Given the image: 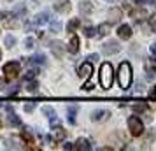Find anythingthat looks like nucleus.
Instances as JSON below:
<instances>
[{
    "label": "nucleus",
    "instance_id": "nucleus-20",
    "mask_svg": "<svg viewBox=\"0 0 156 151\" xmlns=\"http://www.w3.org/2000/svg\"><path fill=\"white\" fill-rule=\"evenodd\" d=\"M5 148H7V149H18L20 146H18V141H16V139L7 137V139H5Z\"/></svg>",
    "mask_w": 156,
    "mask_h": 151
},
{
    "label": "nucleus",
    "instance_id": "nucleus-24",
    "mask_svg": "<svg viewBox=\"0 0 156 151\" xmlns=\"http://www.w3.org/2000/svg\"><path fill=\"white\" fill-rule=\"evenodd\" d=\"M42 114L46 116V118H53V116H55V109L49 107V106H44L42 107Z\"/></svg>",
    "mask_w": 156,
    "mask_h": 151
},
{
    "label": "nucleus",
    "instance_id": "nucleus-25",
    "mask_svg": "<svg viewBox=\"0 0 156 151\" xmlns=\"http://www.w3.org/2000/svg\"><path fill=\"white\" fill-rule=\"evenodd\" d=\"M147 106H146V104H137V106H133V111L135 113H146V111H147Z\"/></svg>",
    "mask_w": 156,
    "mask_h": 151
},
{
    "label": "nucleus",
    "instance_id": "nucleus-1",
    "mask_svg": "<svg viewBox=\"0 0 156 151\" xmlns=\"http://www.w3.org/2000/svg\"><path fill=\"white\" fill-rule=\"evenodd\" d=\"M132 79H133V72H132V65L128 62H123L118 69V83L123 90H128L132 86Z\"/></svg>",
    "mask_w": 156,
    "mask_h": 151
},
{
    "label": "nucleus",
    "instance_id": "nucleus-28",
    "mask_svg": "<svg viewBox=\"0 0 156 151\" xmlns=\"http://www.w3.org/2000/svg\"><path fill=\"white\" fill-rule=\"evenodd\" d=\"M37 88H39V83L37 81H30L28 84H27V90L28 92H37Z\"/></svg>",
    "mask_w": 156,
    "mask_h": 151
},
{
    "label": "nucleus",
    "instance_id": "nucleus-3",
    "mask_svg": "<svg viewBox=\"0 0 156 151\" xmlns=\"http://www.w3.org/2000/svg\"><path fill=\"white\" fill-rule=\"evenodd\" d=\"M128 130H130V135L132 137H140L144 134V123H142L140 118L130 116L128 118Z\"/></svg>",
    "mask_w": 156,
    "mask_h": 151
},
{
    "label": "nucleus",
    "instance_id": "nucleus-30",
    "mask_svg": "<svg viewBox=\"0 0 156 151\" xmlns=\"http://www.w3.org/2000/svg\"><path fill=\"white\" fill-rule=\"evenodd\" d=\"M32 60H34V62H35V63H46V56H44V55H35V56L32 58Z\"/></svg>",
    "mask_w": 156,
    "mask_h": 151
},
{
    "label": "nucleus",
    "instance_id": "nucleus-29",
    "mask_svg": "<svg viewBox=\"0 0 156 151\" xmlns=\"http://www.w3.org/2000/svg\"><path fill=\"white\" fill-rule=\"evenodd\" d=\"M37 76V70L35 69H30V70H27V74H25V79L28 81V79H34Z\"/></svg>",
    "mask_w": 156,
    "mask_h": 151
},
{
    "label": "nucleus",
    "instance_id": "nucleus-11",
    "mask_svg": "<svg viewBox=\"0 0 156 151\" xmlns=\"http://www.w3.org/2000/svg\"><path fill=\"white\" fill-rule=\"evenodd\" d=\"M118 37L123 39V41H128L132 37V27L130 25H121L119 28H118Z\"/></svg>",
    "mask_w": 156,
    "mask_h": 151
},
{
    "label": "nucleus",
    "instance_id": "nucleus-37",
    "mask_svg": "<svg viewBox=\"0 0 156 151\" xmlns=\"http://www.w3.org/2000/svg\"><path fill=\"white\" fill-rule=\"evenodd\" d=\"M63 149H76V144L67 142V144H63Z\"/></svg>",
    "mask_w": 156,
    "mask_h": 151
},
{
    "label": "nucleus",
    "instance_id": "nucleus-18",
    "mask_svg": "<svg viewBox=\"0 0 156 151\" xmlns=\"http://www.w3.org/2000/svg\"><path fill=\"white\" fill-rule=\"evenodd\" d=\"M79 25H81V21H79L77 18L70 20V21H69V25H67V32H69V34H70V32H76V30L79 28Z\"/></svg>",
    "mask_w": 156,
    "mask_h": 151
},
{
    "label": "nucleus",
    "instance_id": "nucleus-26",
    "mask_svg": "<svg viewBox=\"0 0 156 151\" xmlns=\"http://www.w3.org/2000/svg\"><path fill=\"white\" fill-rule=\"evenodd\" d=\"M76 113H77V109L76 107H69V121L70 123L76 121Z\"/></svg>",
    "mask_w": 156,
    "mask_h": 151
},
{
    "label": "nucleus",
    "instance_id": "nucleus-32",
    "mask_svg": "<svg viewBox=\"0 0 156 151\" xmlns=\"http://www.w3.org/2000/svg\"><path fill=\"white\" fill-rule=\"evenodd\" d=\"M84 35L86 37H93L95 35V28H93V27H86L84 28Z\"/></svg>",
    "mask_w": 156,
    "mask_h": 151
},
{
    "label": "nucleus",
    "instance_id": "nucleus-19",
    "mask_svg": "<svg viewBox=\"0 0 156 151\" xmlns=\"http://www.w3.org/2000/svg\"><path fill=\"white\" fill-rule=\"evenodd\" d=\"M55 128H56V127H55ZM65 137H67V130L62 128V127H58V128L55 130V139H56V141H63Z\"/></svg>",
    "mask_w": 156,
    "mask_h": 151
},
{
    "label": "nucleus",
    "instance_id": "nucleus-5",
    "mask_svg": "<svg viewBox=\"0 0 156 151\" xmlns=\"http://www.w3.org/2000/svg\"><path fill=\"white\" fill-rule=\"evenodd\" d=\"M70 9H72L70 0H56V2H55V11H56V13L67 14V13H70Z\"/></svg>",
    "mask_w": 156,
    "mask_h": 151
},
{
    "label": "nucleus",
    "instance_id": "nucleus-2",
    "mask_svg": "<svg viewBox=\"0 0 156 151\" xmlns=\"http://www.w3.org/2000/svg\"><path fill=\"white\" fill-rule=\"evenodd\" d=\"M98 79H100V86L104 88V90H109V88L112 86V81H114L112 65H111V63H102Z\"/></svg>",
    "mask_w": 156,
    "mask_h": 151
},
{
    "label": "nucleus",
    "instance_id": "nucleus-27",
    "mask_svg": "<svg viewBox=\"0 0 156 151\" xmlns=\"http://www.w3.org/2000/svg\"><path fill=\"white\" fill-rule=\"evenodd\" d=\"M14 44H16V37H12V35L5 37V46L7 48H14Z\"/></svg>",
    "mask_w": 156,
    "mask_h": 151
},
{
    "label": "nucleus",
    "instance_id": "nucleus-14",
    "mask_svg": "<svg viewBox=\"0 0 156 151\" xmlns=\"http://www.w3.org/2000/svg\"><path fill=\"white\" fill-rule=\"evenodd\" d=\"M67 49L70 51L72 55H76V53L79 51V37L77 35L70 37V42H69V46H67Z\"/></svg>",
    "mask_w": 156,
    "mask_h": 151
},
{
    "label": "nucleus",
    "instance_id": "nucleus-45",
    "mask_svg": "<svg viewBox=\"0 0 156 151\" xmlns=\"http://www.w3.org/2000/svg\"><path fill=\"white\" fill-rule=\"evenodd\" d=\"M0 125H2V123H0Z\"/></svg>",
    "mask_w": 156,
    "mask_h": 151
},
{
    "label": "nucleus",
    "instance_id": "nucleus-9",
    "mask_svg": "<svg viewBox=\"0 0 156 151\" xmlns=\"http://www.w3.org/2000/svg\"><path fill=\"white\" fill-rule=\"evenodd\" d=\"M130 16L133 18L135 21H142L147 18V11L144 7H137V9H130Z\"/></svg>",
    "mask_w": 156,
    "mask_h": 151
},
{
    "label": "nucleus",
    "instance_id": "nucleus-22",
    "mask_svg": "<svg viewBox=\"0 0 156 151\" xmlns=\"http://www.w3.org/2000/svg\"><path fill=\"white\" fill-rule=\"evenodd\" d=\"M109 32H111V23H102V25L98 27V34L100 35H107Z\"/></svg>",
    "mask_w": 156,
    "mask_h": 151
},
{
    "label": "nucleus",
    "instance_id": "nucleus-43",
    "mask_svg": "<svg viewBox=\"0 0 156 151\" xmlns=\"http://www.w3.org/2000/svg\"><path fill=\"white\" fill-rule=\"evenodd\" d=\"M0 60H2V51H0Z\"/></svg>",
    "mask_w": 156,
    "mask_h": 151
},
{
    "label": "nucleus",
    "instance_id": "nucleus-42",
    "mask_svg": "<svg viewBox=\"0 0 156 151\" xmlns=\"http://www.w3.org/2000/svg\"><path fill=\"white\" fill-rule=\"evenodd\" d=\"M0 90H4V81H0Z\"/></svg>",
    "mask_w": 156,
    "mask_h": 151
},
{
    "label": "nucleus",
    "instance_id": "nucleus-15",
    "mask_svg": "<svg viewBox=\"0 0 156 151\" xmlns=\"http://www.w3.org/2000/svg\"><path fill=\"white\" fill-rule=\"evenodd\" d=\"M76 149L88 151V149H91V144H90V141H88V139L81 137V139H77V142H76Z\"/></svg>",
    "mask_w": 156,
    "mask_h": 151
},
{
    "label": "nucleus",
    "instance_id": "nucleus-39",
    "mask_svg": "<svg viewBox=\"0 0 156 151\" xmlns=\"http://www.w3.org/2000/svg\"><path fill=\"white\" fill-rule=\"evenodd\" d=\"M83 88H84V90H93V84H91V83H86Z\"/></svg>",
    "mask_w": 156,
    "mask_h": 151
},
{
    "label": "nucleus",
    "instance_id": "nucleus-6",
    "mask_svg": "<svg viewBox=\"0 0 156 151\" xmlns=\"http://www.w3.org/2000/svg\"><path fill=\"white\" fill-rule=\"evenodd\" d=\"M79 77H83V79H88V77H91V74H93V65L91 62H84V63L79 67Z\"/></svg>",
    "mask_w": 156,
    "mask_h": 151
},
{
    "label": "nucleus",
    "instance_id": "nucleus-44",
    "mask_svg": "<svg viewBox=\"0 0 156 151\" xmlns=\"http://www.w3.org/2000/svg\"><path fill=\"white\" fill-rule=\"evenodd\" d=\"M109 2H116V0H109Z\"/></svg>",
    "mask_w": 156,
    "mask_h": 151
},
{
    "label": "nucleus",
    "instance_id": "nucleus-10",
    "mask_svg": "<svg viewBox=\"0 0 156 151\" xmlns=\"http://www.w3.org/2000/svg\"><path fill=\"white\" fill-rule=\"evenodd\" d=\"M51 51H53V55L56 58H62L65 53V46L63 42H60V41H55V42H51Z\"/></svg>",
    "mask_w": 156,
    "mask_h": 151
},
{
    "label": "nucleus",
    "instance_id": "nucleus-33",
    "mask_svg": "<svg viewBox=\"0 0 156 151\" xmlns=\"http://www.w3.org/2000/svg\"><path fill=\"white\" fill-rule=\"evenodd\" d=\"M35 109V102H28V104H25V111L27 113H32Z\"/></svg>",
    "mask_w": 156,
    "mask_h": 151
},
{
    "label": "nucleus",
    "instance_id": "nucleus-40",
    "mask_svg": "<svg viewBox=\"0 0 156 151\" xmlns=\"http://www.w3.org/2000/svg\"><path fill=\"white\" fill-rule=\"evenodd\" d=\"M151 53H153V55H156V42L151 44Z\"/></svg>",
    "mask_w": 156,
    "mask_h": 151
},
{
    "label": "nucleus",
    "instance_id": "nucleus-7",
    "mask_svg": "<svg viewBox=\"0 0 156 151\" xmlns=\"http://www.w3.org/2000/svg\"><path fill=\"white\" fill-rule=\"evenodd\" d=\"M109 116H111V113H109L107 109H97V111H93L91 120L93 121H97V123H102V121H107Z\"/></svg>",
    "mask_w": 156,
    "mask_h": 151
},
{
    "label": "nucleus",
    "instance_id": "nucleus-17",
    "mask_svg": "<svg viewBox=\"0 0 156 151\" xmlns=\"http://www.w3.org/2000/svg\"><path fill=\"white\" fill-rule=\"evenodd\" d=\"M146 69H147L149 76H154V74H156V58H151V60H147Z\"/></svg>",
    "mask_w": 156,
    "mask_h": 151
},
{
    "label": "nucleus",
    "instance_id": "nucleus-21",
    "mask_svg": "<svg viewBox=\"0 0 156 151\" xmlns=\"http://www.w3.org/2000/svg\"><path fill=\"white\" fill-rule=\"evenodd\" d=\"M79 9H81V13H83V14H90V13L93 11V7H91V4H90V2H83V4L79 5Z\"/></svg>",
    "mask_w": 156,
    "mask_h": 151
},
{
    "label": "nucleus",
    "instance_id": "nucleus-38",
    "mask_svg": "<svg viewBox=\"0 0 156 151\" xmlns=\"http://www.w3.org/2000/svg\"><path fill=\"white\" fill-rule=\"evenodd\" d=\"M95 60H98V55H90V56H88V62H95Z\"/></svg>",
    "mask_w": 156,
    "mask_h": 151
},
{
    "label": "nucleus",
    "instance_id": "nucleus-31",
    "mask_svg": "<svg viewBox=\"0 0 156 151\" xmlns=\"http://www.w3.org/2000/svg\"><path fill=\"white\" fill-rule=\"evenodd\" d=\"M25 48H27V49H32V48H35V41H34L32 37H28V39L25 41Z\"/></svg>",
    "mask_w": 156,
    "mask_h": 151
},
{
    "label": "nucleus",
    "instance_id": "nucleus-13",
    "mask_svg": "<svg viewBox=\"0 0 156 151\" xmlns=\"http://www.w3.org/2000/svg\"><path fill=\"white\" fill-rule=\"evenodd\" d=\"M121 16H123V13H121V9L114 7L109 11V23H118L121 20Z\"/></svg>",
    "mask_w": 156,
    "mask_h": 151
},
{
    "label": "nucleus",
    "instance_id": "nucleus-4",
    "mask_svg": "<svg viewBox=\"0 0 156 151\" xmlns=\"http://www.w3.org/2000/svg\"><path fill=\"white\" fill-rule=\"evenodd\" d=\"M20 70H21V65L18 63V62H9L2 69V72H4V76H5L7 81H14L20 76Z\"/></svg>",
    "mask_w": 156,
    "mask_h": 151
},
{
    "label": "nucleus",
    "instance_id": "nucleus-12",
    "mask_svg": "<svg viewBox=\"0 0 156 151\" xmlns=\"http://www.w3.org/2000/svg\"><path fill=\"white\" fill-rule=\"evenodd\" d=\"M156 141V130H147L146 132V137H144V141H142V144H144V148H149L151 144Z\"/></svg>",
    "mask_w": 156,
    "mask_h": 151
},
{
    "label": "nucleus",
    "instance_id": "nucleus-35",
    "mask_svg": "<svg viewBox=\"0 0 156 151\" xmlns=\"http://www.w3.org/2000/svg\"><path fill=\"white\" fill-rule=\"evenodd\" d=\"M51 30H53V32H60V30H62V25H60V23H51Z\"/></svg>",
    "mask_w": 156,
    "mask_h": 151
},
{
    "label": "nucleus",
    "instance_id": "nucleus-41",
    "mask_svg": "<svg viewBox=\"0 0 156 151\" xmlns=\"http://www.w3.org/2000/svg\"><path fill=\"white\" fill-rule=\"evenodd\" d=\"M4 16H5V13H2V11H0V20H4Z\"/></svg>",
    "mask_w": 156,
    "mask_h": 151
},
{
    "label": "nucleus",
    "instance_id": "nucleus-34",
    "mask_svg": "<svg viewBox=\"0 0 156 151\" xmlns=\"http://www.w3.org/2000/svg\"><path fill=\"white\" fill-rule=\"evenodd\" d=\"M21 135H23V139H25V141H28V142L32 144V134H30L28 130H23V134H21Z\"/></svg>",
    "mask_w": 156,
    "mask_h": 151
},
{
    "label": "nucleus",
    "instance_id": "nucleus-8",
    "mask_svg": "<svg viewBox=\"0 0 156 151\" xmlns=\"http://www.w3.org/2000/svg\"><path fill=\"white\" fill-rule=\"evenodd\" d=\"M119 49H121V46L118 44V41H109V42H105L104 48H102L104 55H116Z\"/></svg>",
    "mask_w": 156,
    "mask_h": 151
},
{
    "label": "nucleus",
    "instance_id": "nucleus-36",
    "mask_svg": "<svg viewBox=\"0 0 156 151\" xmlns=\"http://www.w3.org/2000/svg\"><path fill=\"white\" fill-rule=\"evenodd\" d=\"M149 25H151V28L154 30V34H156V16H153V18L149 20Z\"/></svg>",
    "mask_w": 156,
    "mask_h": 151
},
{
    "label": "nucleus",
    "instance_id": "nucleus-23",
    "mask_svg": "<svg viewBox=\"0 0 156 151\" xmlns=\"http://www.w3.org/2000/svg\"><path fill=\"white\" fill-rule=\"evenodd\" d=\"M9 125H12V127H20V125H21V120H20L14 113H11V114H9Z\"/></svg>",
    "mask_w": 156,
    "mask_h": 151
},
{
    "label": "nucleus",
    "instance_id": "nucleus-16",
    "mask_svg": "<svg viewBox=\"0 0 156 151\" xmlns=\"http://www.w3.org/2000/svg\"><path fill=\"white\" fill-rule=\"evenodd\" d=\"M49 21V14L48 13H41V14L35 16V25H46Z\"/></svg>",
    "mask_w": 156,
    "mask_h": 151
}]
</instances>
